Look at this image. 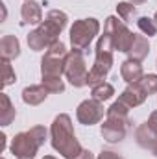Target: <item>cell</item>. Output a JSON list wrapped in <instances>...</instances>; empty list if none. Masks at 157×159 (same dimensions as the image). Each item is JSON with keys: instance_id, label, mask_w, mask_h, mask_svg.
I'll list each match as a JSON object with an SVG mask.
<instances>
[{"instance_id": "22", "label": "cell", "mask_w": 157, "mask_h": 159, "mask_svg": "<svg viewBox=\"0 0 157 159\" xmlns=\"http://www.w3.org/2000/svg\"><path fill=\"white\" fill-rule=\"evenodd\" d=\"M41 83L48 89V93H63L65 91V83L61 78H50V76H43Z\"/></svg>"}, {"instance_id": "15", "label": "cell", "mask_w": 157, "mask_h": 159, "mask_svg": "<svg viewBox=\"0 0 157 159\" xmlns=\"http://www.w3.org/2000/svg\"><path fill=\"white\" fill-rule=\"evenodd\" d=\"M150 54V43L144 35H139L135 34V39H133V44L128 52L129 59H135V61H144Z\"/></svg>"}, {"instance_id": "17", "label": "cell", "mask_w": 157, "mask_h": 159, "mask_svg": "<svg viewBox=\"0 0 157 159\" xmlns=\"http://www.w3.org/2000/svg\"><path fill=\"white\" fill-rule=\"evenodd\" d=\"M17 117V111L6 93H0V126H9Z\"/></svg>"}, {"instance_id": "33", "label": "cell", "mask_w": 157, "mask_h": 159, "mask_svg": "<svg viewBox=\"0 0 157 159\" xmlns=\"http://www.w3.org/2000/svg\"><path fill=\"white\" fill-rule=\"evenodd\" d=\"M24 2H26V0H24Z\"/></svg>"}, {"instance_id": "21", "label": "cell", "mask_w": 157, "mask_h": 159, "mask_svg": "<svg viewBox=\"0 0 157 159\" xmlns=\"http://www.w3.org/2000/svg\"><path fill=\"white\" fill-rule=\"evenodd\" d=\"M137 26H139V30H141L144 35H148V37L157 35V24H155V20L150 19V17H139V19H137Z\"/></svg>"}, {"instance_id": "5", "label": "cell", "mask_w": 157, "mask_h": 159, "mask_svg": "<svg viewBox=\"0 0 157 159\" xmlns=\"http://www.w3.org/2000/svg\"><path fill=\"white\" fill-rule=\"evenodd\" d=\"M87 65H85V57H83V50L72 48L65 59V78L69 80V83L72 87H85L87 85Z\"/></svg>"}, {"instance_id": "18", "label": "cell", "mask_w": 157, "mask_h": 159, "mask_svg": "<svg viewBox=\"0 0 157 159\" xmlns=\"http://www.w3.org/2000/svg\"><path fill=\"white\" fill-rule=\"evenodd\" d=\"M115 94V87L111 85V83H107V81H104V83H98V85H94V87H91V96L94 98V100H98V102H107L111 96Z\"/></svg>"}, {"instance_id": "11", "label": "cell", "mask_w": 157, "mask_h": 159, "mask_svg": "<svg viewBox=\"0 0 157 159\" xmlns=\"http://www.w3.org/2000/svg\"><path fill=\"white\" fill-rule=\"evenodd\" d=\"M120 76L126 83H139L142 76H144V70H142V65L141 61H135V59H126L122 61L120 65Z\"/></svg>"}, {"instance_id": "10", "label": "cell", "mask_w": 157, "mask_h": 159, "mask_svg": "<svg viewBox=\"0 0 157 159\" xmlns=\"http://www.w3.org/2000/svg\"><path fill=\"white\" fill-rule=\"evenodd\" d=\"M146 96H148V94L144 93V89L141 87V83H128V87L122 91V94H120L118 100H122L126 106H129V107L133 109V107L144 104Z\"/></svg>"}, {"instance_id": "26", "label": "cell", "mask_w": 157, "mask_h": 159, "mask_svg": "<svg viewBox=\"0 0 157 159\" xmlns=\"http://www.w3.org/2000/svg\"><path fill=\"white\" fill-rule=\"evenodd\" d=\"M146 122H148L150 129H152V131H154V133L157 135V109L154 111V113H152V115H150V119L146 120Z\"/></svg>"}, {"instance_id": "7", "label": "cell", "mask_w": 157, "mask_h": 159, "mask_svg": "<svg viewBox=\"0 0 157 159\" xmlns=\"http://www.w3.org/2000/svg\"><path fill=\"white\" fill-rule=\"evenodd\" d=\"M43 144L37 141V137L32 133V129H28V131H20V133H17L13 137L9 150H11V154L17 159H34L37 156V150Z\"/></svg>"}, {"instance_id": "13", "label": "cell", "mask_w": 157, "mask_h": 159, "mask_svg": "<svg viewBox=\"0 0 157 159\" xmlns=\"http://www.w3.org/2000/svg\"><path fill=\"white\" fill-rule=\"evenodd\" d=\"M48 89L39 83V85H30V87H24L22 89V102L28 104V106H39L46 100L48 96Z\"/></svg>"}, {"instance_id": "9", "label": "cell", "mask_w": 157, "mask_h": 159, "mask_svg": "<svg viewBox=\"0 0 157 159\" xmlns=\"http://www.w3.org/2000/svg\"><path fill=\"white\" fill-rule=\"evenodd\" d=\"M107 109H104V104L91 98V100H83L76 109V119L79 124H85V126H92V124H98L100 120L104 119V113Z\"/></svg>"}, {"instance_id": "23", "label": "cell", "mask_w": 157, "mask_h": 159, "mask_svg": "<svg viewBox=\"0 0 157 159\" xmlns=\"http://www.w3.org/2000/svg\"><path fill=\"white\" fill-rule=\"evenodd\" d=\"M139 83H141V87L144 89L146 94H154V93H157V74H144Z\"/></svg>"}, {"instance_id": "8", "label": "cell", "mask_w": 157, "mask_h": 159, "mask_svg": "<svg viewBox=\"0 0 157 159\" xmlns=\"http://www.w3.org/2000/svg\"><path fill=\"white\" fill-rule=\"evenodd\" d=\"M131 128V120L129 119H117V117H107L104 120V124L100 126V133L102 137L111 143V144H117V143H122L128 135Z\"/></svg>"}, {"instance_id": "1", "label": "cell", "mask_w": 157, "mask_h": 159, "mask_svg": "<svg viewBox=\"0 0 157 159\" xmlns=\"http://www.w3.org/2000/svg\"><path fill=\"white\" fill-rule=\"evenodd\" d=\"M69 22V17L65 11L59 9H50L44 17V20L41 22L35 30H32L28 34V46L34 52L41 50H48L56 41H59V34L65 30Z\"/></svg>"}, {"instance_id": "24", "label": "cell", "mask_w": 157, "mask_h": 159, "mask_svg": "<svg viewBox=\"0 0 157 159\" xmlns=\"http://www.w3.org/2000/svg\"><path fill=\"white\" fill-rule=\"evenodd\" d=\"M2 72H4V76H2V87H7V85L15 83L17 78H15V72L11 69L9 59H2Z\"/></svg>"}, {"instance_id": "6", "label": "cell", "mask_w": 157, "mask_h": 159, "mask_svg": "<svg viewBox=\"0 0 157 159\" xmlns=\"http://www.w3.org/2000/svg\"><path fill=\"white\" fill-rule=\"evenodd\" d=\"M104 32L113 37L115 50L124 52V54L129 52V48L133 44V39H135V34L126 26L124 20H118V17H113V15L107 17L105 19V24H104Z\"/></svg>"}, {"instance_id": "14", "label": "cell", "mask_w": 157, "mask_h": 159, "mask_svg": "<svg viewBox=\"0 0 157 159\" xmlns=\"http://www.w3.org/2000/svg\"><path fill=\"white\" fill-rule=\"evenodd\" d=\"M135 141H137V144H139L141 148H144V150H154V146H155V143H157V135L150 129L148 122H144V124H141V126L135 129Z\"/></svg>"}, {"instance_id": "27", "label": "cell", "mask_w": 157, "mask_h": 159, "mask_svg": "<svg viewBox=\"0 0 157 159\" xmlns=\"http://www.w3.org/2000/svg\"><path fill=\"white\" fill-rule=\"evenodd\" d=\"M76 159H94V156H92V152H89V150H81V154H79Z\"/></svg>"}, {"instance_id": "30", "label": "cell", "mask_w": 157, "mask_h": 159, "mask_svg": "<svg viewBox=\"0 0 157 159\" xmlns=\"http://www.w3.org/2000/svg\"><path fill=\"white\" fill-rule=\"evenodd\" d=\"M152 152H154V156L157 157V143H155V146H154V150H152Z\"/></svg>"}, {"instance_id": "16", "label": "cell", "mask_w": 157, "mask_h": 159, "mask_svg": "<svg viewBox=\"0 0 157 159\" xmlns=\"http://www.w3.org/2000/svg\"><path fill=\"white\" fill-rule=\"evenodd\" d=\"M20 54V43L15 35H4L0 39V56L2 59H15Z\"/></svg>"}, {"instance_id": "29", "label": "cell", "mask_w": 157, "mask_h": 159, "mask_svg": "<svg viewBox=\"0 0 157 159\" xmlns=\"http://www.w3.org/2000/svg\"><path fill=\"white\" fill-rule=\"evenodd\" d=\"M128 2H131L133 6H139V4H144L146 0H128Z\"/></svg>"}, {"instance_id": "2", "label": "cell", "mask_w": 157, "mask_h": 159, "mask_svg": "<svg viewBox=\"0 0 157 159\" xmlns=\"http://www.w3.org/2000/svg\"><path fill=\"white\" fill-rule=\"evenodd\" d=\"M50 141H52V148L65 159H76L83 150L74 135L72 120L67 113H61L54 119L50 126Z\"/></svg>"}, {"instance_id": "25", "label": "cell", "mask_w": 157, "mask_h": 159, "mask_svg": "<svg viewBox=\"0 0 157 159\" xmlns=\"http://www.w3.org/2000/svg\"><path fill=\"white\" fill-rule=\"evenodd\" d=\"M96 159H124L122 156H118L117 152H111V150H102V154Z\"/></svg>"}, {"instance_id": "31", "label": "cell", "mask_w": 157, "mask_h": 159, "mask_svg": "<svg viewBox=\"0 0 157 159\" xmlns=\"http://www.w3.org/2000/svg\"><path fill=\"white\" fill-rule=\"evenodd\" d=\"M43 159H56V157H54V156H44Z\"/></svg>"}, {"instance_id": "28", "label": "cell", "mask_w": 157, "mask_h": 159, "mask_svg": "<svg viewBox=\"0 0 157 159\" xmlns=\"http://www.w3.org/2000/svg\"><path fill=\"white\" fill-rule=\"evenodd\" d=\"M4 150H6V135L0 133V152H4Z\"/></svg>"}, {"instance_id": "19", "label": "cell", "mask_w": 157, "mask_h": 159, "mask_svg": "<svg viewBox=\"0 0 157 159\" xmlns=\"http://www.w3.org/2000/svg\"><path fill=\"white\" fill-rule=\"evenodd\" d=\"M117 13H118V17H120V20H124L126 24H129V22H133V20L139 19L137 7H135L131 2H118L117 4Z\"/></svg>"}, {"instance_id": "20", "label": "cell", "mask_w": 157, "mask_h": 159, "mask_svg": "<svg viewBox=\"0 0 157 159\" xmlns=\"http://www.w3.org/2000/svg\"><path fill=\"white\" fill-rule=\"evenodd\" d=\"M129 109H131V107L126 106L122 100H117V102L111 104V107L105 111V115H107V117H117V119H129V117H128Z\"/></svg>"}, {"instance_id": "32", "label": "cell", "mask_w": 157, "mask_h": 159, "mask_svg": "<svg viewBox=\"0 0 157 159\" xmlns=\"http://www.w3.org/2000/svg\"><path fill=\"white\" fill-rule=\"evenodd\" d=\"M154 20H155V24H157V11H155V15H154Z\"/></svg>"}, {"instance_id": "4", "label": "cell", "mask_w": 157, "mask_h": 159, "mask_svg": "<svg viewBox=\"0 0 157 159\" xmlns=\"http://www.w3.org/2000/svg\"><path fill=\"white\" fill-rule=\"evenodd\" d=\"M98 32H100V22L96 19L89 17V19L76 20L72 24V28H70V44H72V48H78V50L89 48V44L98 35Z\"/></svg>"}, {"instance_id": "12", "label": "cell", "mask_w": 157, "mask_h": 159, "mask_svg": "<svg viewBox=\"0 0 157 159\" xmlns=\"http://www.w3.org/2000/svg\"><path fill=\"white\" fill-rule=\"evenodd\" d=\"M20 24L28 26V24H41L43 22V9L37 2L34 0H26L20 7Z\"/></svg>"}, {"instance_id": "3", "label": "cell", "mask_w": 157, "mask_h": 159, "mask_svg": "<svg viewBox=\"0 0 157 159\" xmlns=\"http://www.w3.org/2000/svg\"><path fill=\"white\" fill-rule=\"evenodd\" d=\"M69 52L67 46L61 41H56L43 56L41 59V76H50V78H61L65 74V59Z\"/></svg>"}]
</instances>
